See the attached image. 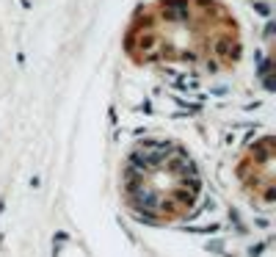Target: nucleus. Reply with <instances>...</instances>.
Instances as JSON below:
<instances>
[{
	"mask_svg": "<svg viewBox=\"0 0 276 257\" xmlns=\"http://www.w3.org/2000/svg\"><path fill=\"white\" fill-rule=\"evenodd\" d=\"M124 50L141 67L226 72L241 58V31L218 0H155L130 19Z\"/></svg>",
	"mask_w": 276,
	"mask_h": 257,
	"instance_id": "f257e3e1",
	"label": "nucleus"
},
{
	"mask_svg": "<svg viewBox=\"0 0 276 257\" xmlns=\"http://www.w3.org/2000/svg\"><path fill=\"white\" fill-rule=\"evenodd\" d=\"M121 194L133 213L152 221H174L199 197V174L190 155L169 141H147L133 149L121 174Z\"/></svg>",
	"mask_w": 276,
	"mask_h": 257,
	"instance_id": "f03ea898",
	"label": "nucleus"
},
{
	"mask_svg": "<svg viewBox=\"0 0 276 257\" xmlns=\"http://www.w3.org/2000/svg\"><path fill=\"white\" fill-rule=\"evenodd\" d=\"M274 158H276V144L274 138L265 136L257 144H251L246 155L238 163V177L243 188L257 199L262 207H271L276 199V177H274Z\"/></svg>",
	"mask_w": 276,
	"mask_h": 257,
	"instance_id": "7ed1b4c3",
	"label": "nucleus"
}]
</instances>
